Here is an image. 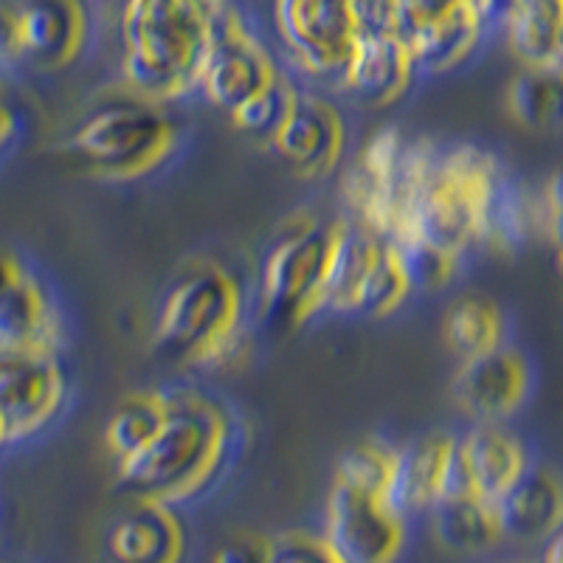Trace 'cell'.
Instances as JSON below:
<instances>
[{
  "instance_id": "6da1fadb",
  "label": "cell",
  "mask_w": 563,
  "mask_h": 563,
  "mask_svg": "<svg viewBox=\"0 0 563 563\" xmlns=\"http://www.w3.org/2000/svg\"><path fill=\"white\" fill-rule=\"evenodd\" d=\"M249 294L238 274L211 256H195L161 290L153 341L175 361L229 369L249 344Z\"/></svg>"
},
{
  "instance_id": "7a4b0ae2",
  "label": "cell",
  "mask_w": 563,
  "mask_h": 563,
  "mask_svg": "<svg viewBox=\"0 0 563 563\" xmlns=\"http://www.w3.org/2000/svg\"><path fill=\"white\" fill-rule=\"evenodd\" d=\"M231 417L195 389H169V415L147 449L115 465L135 501L178 507L195 499L229 462Z\"/></svg>"
},
{
  "instance_id": "3957f363",
  "label": "cell",
  "mask_w": 563,
  "mask_h": 563,
  "mask_svg": "<svg viewBox=\"0 0 563 563\" xmlns=\"http://www.w3.org/2000/svg\"><path fill=\"white\" fill-rule=\"evenodd\" d=\"M122 79L130 97L169 104L198 90L211 3L153 0L122 9Z\"/></svg>"
},
{
  "instance_id": "277c9868",
  "label": "cell",
  "mask_w": 563,
  "mask_h": 563,
  "mask_svg": "<svg viewBox=\"0 0 563 563\" xmlns=\"http://www.w3.org/2000/svg\"><path fill=\"white\" fill-rule=\"evenodd\" d=\"M180 130L164 104L135 97L102 104L70 135V153L85 161L90 173L130 180L153 173L178 147Z\"/></svg>"
},
{
  "instance_id": "5b68a950",
  "label": "cell",
  "mask_w": 563,
  "mask_h": 563,
  "mask_svg": "<svg viewBox=\"0 0 563 563\" xmlns=\"http://www.w3.org/2000/svg\"><path fill=\"white\" fill-rule=\"evenodd\" d=\"M335 225L299 214L285 223L265 251L256 276V313L271 324H301L324 310V282L335 245Z\"/></svg>"
},
{
  "instance_id": "8992f818",
  "label": "cell",
  "mask_w": 563,
  "mask_h": 563,
  "mask_svg": "<svg viewBox=\"0 0 563 563\" xmlns=\"http://www.w3.org/2000/svg\"><path fill=\"white\" fill-rule=\"evenodd\" d=\"M409 294L395 245L355 220H339L324 282V310L380 319L395 313Z\"/></svg>"
},
{
  "instance_id": "52a82bcc",
  "label": "cell",
  "mask_w": 563,
  "mask_h": 563,
  "mask_svg": "<svg viewBox=\"0 0 563 563\" xmlns=\"http://www.w3.org/2000/svg\"><path fill=\"white\" fill-rule=\"evenodd\" d=\"M279 79L274 54L256 37L245 14L229 3H211V40L198 79L200 97L231 115Z\"/></svg>"
},
{
  "instance_id": "ba28073f",
  "label": "cell",
  "mask_w": 563,
  "mask_h": 563,
  "mask_svg": "<svg viewBox=\"0 0 563 563\" xmlns=\"http://www.w3.org/2000/svg\"><path fill=\"white\" fill-rule=\"evenodd\" d=\"M493 3H395V34L409 45L417 74H449L474 57L487 29L499 26Z\"/></svg>"
},
{
  "instance_id": "9c48e42d",
  "label": "cell",
  "mask_w": 563,
  "mask_h": 563,
  "mask_svg": "<svg viewBox=\"0 0 563 563\" xmlns=\"http://www.w3.org/2000/svg\"><path fill=\"white\" fill-rule=\"evenodd\" d=\"M274 26L299 74L313 82H333L341 88L352 45L358 37L352 3H330V0L276 3Z\"/></svg>"
},
{
  "instance_id": "30bf717a",
  "label": "cell",
  "mask_w": 563,
  "mask_h": 563,
  "mask_svg": "<svg viewBox=\"0 0 563 563\" xmlns=\"http://www.w3.org/2000/svg\"><path fill=\"white\" fill-rule=\"evenodd\" d=\"M68 400V375L57 352H0V431L29 440L57 420Z\"/></svg>"
},
{
  "instance_id": "8fae6325",
  "label": "cell",
  "mask_w": 563,
  "mask_h": 563,
  "mask_svg": "<svg viewBox=\"0 0 563 563\" xmlns=\"http://www.w3.org/2000/svg\"><path fill=\"white\" fill-rule=\"evenodd\" d=\"M321 536L344 563H397L409 538V521L400 519L380 493L333 482Z\"/></svg>"
},
{
  "instance_id": "7c38bea8",
  "label": "cell",
  "mask_w": 563,
  "mask_h": 563,
  "mask_svg": "<svg viewBox=\"0 0 563 563\" xmlns=\"http://www.w3.org/2000/svg\"><path fill=\"white\" fill-rule=\"evenodd\" d=\"M530 389V361L525 358V352L510 344L460 361L451 378V395L456 406L476 422L510 420L527 404Z\"/></svg>"
},
{
  "instance_id": "4fadbf2b",
  "label": "cell",
  "mask_w": 563,
  "mask_h": 563,
  "mask_svg": "<svg viewBox=\"0 0 563 563\" xmlns=\"http://www.w3.org/2000/svg\"><path fill=\"white\" fill-rule=\"evenodd\" d=\"M346 128L339 108L319 93L299 90L271 147L299 178H327L344 158Z\"/></svg>"
},
{
  "instance_id": "5bb4252c",
  "label": "cell",
  "mask_w": 563,
  "mask_h": 563,
  "mask_svg": "<svg viewBox=\"0 0 563 563\" xmlns=\"http://www.w3.org/2000/svg\"><path fill=\"white\" fill-rule=\"evenodd\" d=\"M63 321L52 294L29 265L0 288V352H57Z\"/></svg>"
},
{
  "instance_id": "9a60e30c",
  "label": "cell",
  "mask_w": 563,
  "mask_h": 563,
  "mask_svg": "<svg viewBox=\"0 0 563 563\" xmlns=\"http://www.w3.org/2000/svg\"><path fill=\"white\" fill-rule=\"evenodd\" d=\"M417 77L409 45L395 32L358 34L352 45L341 88L364 104H391L411 88Z\"/></svg>"
},
{
  "instance_id": "2e32d148",
  "label": "cell",
  "mask_w": 563,
  "mask_h": 563,
  "mask_svg": "<svg viewBox=\"0 0 563 563\" xmlns=\"http://www.w3.org/2000/svg\"><path fill=\"white\" fill-rule=\"evenodd\" d=\"M454 449L456 437L440 431V434L417 437L409 445L395 451V465L384 499L400 519L409 521L420 512L434 510Z\"/></svg>"
},
{
  "instance_id": "e0dca14e",
  "label": "cell",
  "mask_w": 563,
  "mask_h": 563,
  "mask_svg": "<svg viewBox=\"0 0 563 563\" xmlns=\"http://www.w3.org/2000/svg\"><path fill=\"white\" fill-rule=\"evenodd\" d=\"M88 37V18L79 3L43 0L18 7L20 59L37 68H63L74 63Z\"/></svg>"
},
{
  "instance_id": "ac0fdd59",
  "label": "cell",
  "mask_w": 563,
  "mask_h": 563,
  "mask_svg": "<svg viewBox=\"0 0 563 563\" xmlns=\"http://www.w3.org/2000/svg\"><path fill=\"white\" fill-rule=\"evenodd\" d=\"M113 563H184L186 530L175 507L135 501L108 532Z\"/></svg>"
},
{
  "instance_id": "d6986e66",
  "label": "cell",
  "mask_w": 563,
  "mask_h": 563,
  "mask_svg": "<svg viewBox=\"0 0 563 563\" xmlns=\"http://www.w3.org/2000/svg\"><path fill=\"white\" fill-rule=\"evenodd\" d=\"M456 440L471 485L493 505L532 467L521 437L505 429V422H474V429Z\"/></svg>"
},
{
  "instance_id": "ffe728a7",
  "label": "cell",
  "mask_w": 563,
  "mask_h": 563,
  "mask_svg": "<svg viewBox=\"0 0 563 563\" xmlns=\"http://www.w3.org/2000/svg\"><path fill=\"white\" fill-rule=\"evenodd\" d=\"M501 536L516 541H550L563 525V479L544 465H532L496 501Z\"/></svg>"
},
{
  "instance_id": "44dd1931",
  "label": "cell",
  "mask_w": 563,
  "mask_h": 563,
  "mask_svg": "<svg viewBox=\"0 0 563 563\" xmlns=\"http://www.w3.org/2000/svg\"><path fill=\"white\" fill-rule=\"evenodd\" d=\"M499 29L521 68L555 65L563 34V0H525L501 7Z\"/></svg>"
},
{
  "instance_id": "7402d4cb",
  "label": "cell",
  "mask_w": 563,
  "mask_h": 563,
  "mask_svg": "<svg viewBox=\"0 0 563 563\" xmlns=\"http://www.w3.org/2000/svg\"><path fill=\"white\" fill-rule=\"evenodd\" d=\"M507 321L501 308L485 294H462L442 316V335L460 361L476 358L505 346Z\"/></svg>"
},
{
  "instance_id": "603a6c76",
  "label": "cell",
  "mask_w": 563,
  "mask_h": 563,
  "mask_svg": "<svg viewBox=\"0 0 563 563\" xmlns=\"http://www.w3.org/2000/svg\"><path fill=\"white\" fill-rule=\"evenodd\" d=\"M434 536L442 547L456 552H482L501 541V525L496 505L482 499L479 493H467L460 499L440 501L429 512Z\"/></svg>"
},
{
  "instance_id": "cb8c5ba5",
  "label": "cell",
  "mask_w": 563,
  "mask_h": 563,
  "mask_svg": "<svg viewBox=\"0 0 563 563\" xmlns=\"http://www.w3.org/2000/svg\"><path fill=\"white\" fill-rule=\"evenodd\" d=\"M167 415L169 389H144L124 397L104 426V445L113 454L115 465L147 449Z\"/></svg>"
},
{
  "instance_id": "d4e9b609",
  "label": "cell",
  "mask_w": 563,
  "mask_h": 563,
  "mask_svg": "<svg viewBox=\"0 0 563 563\" xmlns=\"http://www.w3.org/2000/svg\"><path fill=\"white\" fill-rule=\"evenodd\" d=\"M507 110L527 130H563V68H521L507 85Z\"/></svg>"
},
{
  "instance_id": "484cf974",
  "label": "cell",
  "mask_w": 563,
  "mask_h": 563,
  "mask_svg": "<svg viewBox=\"0 0 563 563\" xmlns=\"http://www.w3.org/2000/svg\"><path fill=\"white\" fill-rule=\"evenodd\" d=\"M389 243L395 245V254L404 265L411 290H440L456 279V271L462 265L460 256L437 249L434 243H426L420 238H400L389 240Z\"/></svg>"
},
{
  "instance_id": "4316f807",
  "label": "cell",
  "mask_w": 563,
  "mask_h": 563,
  "mask_svg": "<svg viewBox=\"0 0 563 563\" xmlns=\"http://www.w3.org/2000/svg\"><path fill=\"white\" fill-rule=\"evenodd\" d=\"M395 451L391 445L380 440H364L344 451L335 467V482L355 490L380 493L384 496L389 487L391 465H395Z\"/></svg>"
},
{
  "instance_id": "83f0119b",
  "label": "cell",
  "mask_w": 563,
  "mask_h": 563,
  "mask_svg": "<svg viewBox=\"0 0 563 563\" xmlns=\"http://www.w3.org/2000/svg\"><path fill=\"white\" fill-rule=\"evenodd\" d=\"M296 97H299V90L290 82H285V79H279L276 85L265 88L263 93H256L254 99H249L243 108L234 110V113H231V122H234L238 130H243V133L254 135V139H263L271 144V139L279 133L282 122L288 119Z\"/></svg>"
},
{
  "instance_id": "f1b7e54d",
  "label": "cell",
  "mask_w": 563,
  "mask_h": 563,
  "mask_svg": "<svg viewBox=\"0 0 563 563\" xmlns=\"http://www.w3.org/2000/svg\"><path fill=\"white\" fill-rule=\"evenodd\" d=\"M268 563H344L321 532L294 530L271 538Z\"/></svg>"
},
{
  "instance_id": "f546056e",
  "label": "cell",
  "mask_w": 563,
  "mask_h": 563,
  "mask_svg": "<svg viewBox=\"0 0 563 563\" xmlns=\"http://www.w3.org/2000/svg\"><path fill=\"white\" fill-rule=\"evenodd\" d=\"M271 538L260 532H234L223 538L211 555V563H268Z\"/></svg>"
},
{
  "instance_id": "4dcf8cb0",
  "label": "cell",
  "mask_w": 563,
  "mask_h": 563,
  "mask_svg": "<svg viewBox=\"0 0 563 563\" xmlns=\"http://www.w3.org/2000/svg\"><path fill=\"white\" fill-rule=\"evenodd\" d=\"M541 206H544V234L555 249H563V164L547 178Z\"/></svg>"
},
{
  "instance_id": "1f68e13d",
  "label": "cell",
  "mask_w": 563,
  "mask_h": 563,
  "mask_svg": "<svg viewBox=\"0 0 563 563\" xmlns=\"http://www.w3.org/2000/svg\"><path fill=\"white\" fill-rule=\"evenodd\" d=\"M18 113H14L12 104L7 102V97L0 93V153L9 147V141H14V135H18Z\"/></svg>"
},
{
  "instance_id": "d6a6232c",
  "label": "cell",
  "mask_w": 563,
  "mask_h": 563,
  "mask_svg": "<svg viewBox=\"0 0 563 563\" xmlns=\"http://www.w3.org/2000/svg\"><path fill=\"white\" fill-rule=\"evenodd\" d=\"M23 260H20L18 254H14V251H9V249H0V288H3V285H7L9 279H12L14 274H18L20 268H23Z\"/></svg>"
},
{
  "instance_id": "836d02e7",
  "label": "cell",
  "mask_w": 563,
  "mask_h": 563,
  "mask_svg": "<svg viewBox=\"0 0 563 563\" xmlns=\"http://www.w3.org/2000/svg\"><path fill=\"white\" fill-rule=\"evenodd\" d=\"M541 563H563V525L558 527L555 536L547 541L544 555H541Z\"/></svg>"
},
{
  "instance_id": "e575fe53",
  "label": "cell",
  "mask_w": 563,
  "mask_h": 563,
  "mask_svg": "<svg viewBox=\"0 0 563 563\" xmlns=\"http://www.w3.org/2000/svg\"><path fill=\"white\" fill-rule=\"evenodd\" d=\"M555 265H558V274L563 279V249H555Z\"/></svg>"
},
{
  "instance_id": "d590c367",
  "label": "cell",
  "mask_w": 563,
  "mask_h": 563,
  "mask_svg": "<svg viewBox=\"0 0 563 563\" xmlns=\"http://www.w3.org/2000/svg\"><path fill=\"white\" fill-rule=\"evenodd\" d=\"M558 68H563V34H561V48H558Z\"/></svg>"
},
{
  "instance_id": "8d00e7d4",
  "label": "cell",
  "mask_w": 563,
  "mask_h": 563,
  "mask_svg": "<svg viewBox=\"0 0 563 563\" xmlns=\"http://www.w3.org/2000/svg\"><path fill=\"white\" fill-rule=\"evenodd\" d=\"M3 445H7V440H3V431H0V449H3Z\"/></svg>"
},
{
  "instance_id": "74e56055",
  "label": "cell",
  "mask_w": 563,
  "mask_h": 563,
  "mask_svg": "<svg viewBox=\"0 0 563 563\" xmlns=\"http://www.w3.org/2000/svg\"><path fill=\"white\" fill-rule=\"evenodd\" d=\"M536 563H541V561H536Z\"/></svg>"
}]
</instances>
